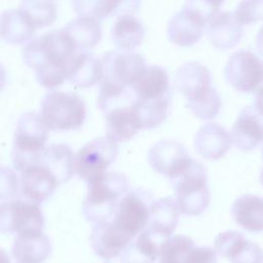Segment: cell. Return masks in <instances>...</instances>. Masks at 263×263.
<instances>
[{
    "mask_svg": "<svg viewBox=\"0 0 263 263\" xmlns=\"http://www.w3.org/2000/svg\"><path fill=\"white\" fill-rule=\"evenodd\" d=\"M150 166L172 181L181 176L192 163L186 148L175 141L163 140L154 144L148 152Z\"/></svg>",
    "mask_w": 263,
    "mask_h": 263,
    "instance_id": "obj_13",
    "label": "cell"
},
{
    "mask_svg": "<svg viewBox=\"0 0 263 263\" xmlns=\"http://www.w3.org/2000/svg\"><path fill=\"white\" fill-rule=\"evenodd\" d=\"M256 47L259 53L263 57V27L258 31V34L256 37Z\"/></svg>",
    "mask_w": 263,
    "mask_h": 263,
    "instance_id": "obj_39",
    "label": "cell"
},
{
    "mask_svg": "<svg viewBox=\"0 0 263 263\" xmlns=\"http://www.w3.org/2000/svg\"><path fill=\"white\" fill-rule=\"evenodd\" d=\"M101 76V60L88 51L77 53L67 71V80L79 87L92 86L100 81Z\"/></svg>",
    "mask_w": 263,
    "mask_h": 263,
    "instance_id": "obj_26",
    "label": "cell"
},
{
    "mask_svg": "<svg viewBox=\"0 0 263 263\" xmlns=\"http://www.w3.org/2000/svg\"><path fill=\"white\" fill-rule=\"evenodd\" d=\"M225 79L238 91H257L263 87V61L251 50L235 51L226 64Z\"/></svg>",
    "mask_w": 263,
    "mask_h": 263,
    "instance_id": "obj_12",
    "label": "cell"
},
{
    "mask_svg": "<svg viewBox=\"0 0 263 263\" xmlns=\"http://www.w3.org/2000/svg\"><path fill=\"white\" fill-rule=\"evenodd\" d=\"M141 0H105V18L132 15L138 11Z\"/></svg>",
    "mask_w": 263,
    "mask_h": 263,
    "instance_id": "obj_35",
    "label": "cell"
},
{
    "mask_svg": "<svg viewBox=\"0 0 263 263\" xmlns=\"http://www.w3.org/2000/svg\"><path fill=\"white\" fill-rule=\"evenodd\" d=\"M59 185L61 184L55 175L39 161L32 162L21 172L22 195L37 204L46 200Z\"/></svg>",
    "mask_w": 263,
    "mask_h": 263,
    "instance_id": "obj_15",
    "label": "cell"
},
{
    "mask_svg": "<svg viewBox=\"0 0 263 263\" xmlns=\"http://www.w3.org/2000/svg\"><path fill=\"white\" fill-rule=\"evenodd\" d=\"M48 129L36 112L24 113L17 121L12 150V163L22 172L34 162L45 149Z\"/></svg>",
    "mask_w": 263,
    "mask_h": 263,
    "instance_id": "obj_7",
    "label": "cell"
},
{
    "mask_svg": "<svg viewBox=\"0 0 263 263\" xmlns=\"http://www.w3.org/2000/svg\"><path fill=\"white\" fill-rule=\"evenodd\" d=\"M118 154L117 142L109 137L95 139L80 148L75 155V172L87 183L102 175Z\"/></svg>",
    "mask_w": 263,
    "mask_h": 263,
    "instance_id": "obj_10",
    "label": "cell"
},
{
    "mask_svg": "<svg viewBox=\"0 0 263 263\" xmlns=\"http://www.w3.org/2000/svg\"><path fill=\"white\" fill-rule=\"evenodd\" d=\"M225 0H185L184 6L191 8L205 17L209 22L215 16Z\"/></svg>",
    "mask_w": 263,
    "mask_h": 263,
    "instance_id": "obj_37",
    "label": "cell"
},
{
    "mask_svg": "<svg viewBox=\"0 0 263 263\" xmlns=\"http://www.w3.org/2000/svg\"><path fill=\"white\" fill-rule=\"evenodd\" d=\"M159 263H217L216 251L210 247H196L182 234L168 236L158 248Z\"/></svg>",
    "mask_w": 263,
    "mask_h": 263,
    "instance_id": "obj_14",
    "label": "cell"
},
{
    "mask_svg": "<svg viewBox=\"0 0 263 263\" xmlns=\"http://www.w3.org/2000/svg\"><path fill=\"white\" fill-rule=\"evenodd\" d=\"M175 86L186 98L187 107L201 120L214 119L221 109V98L212 85L209 69L199 63H186L175 75Z\"/></svg>",
    "mask_w": 263,
    "mask_h": 263,
    "instance_id": "obj_4",
    "label": "cell"
},
{
    "mask_svg": "<svg viewBox=\"0 0 263 263\" xmlns=\"http://www.w3.org/2000/svg\"><path fill=\"white\" fill-rule=\"evenodd\" d=\"M145 29L142 23L132 15L118 16L111 31L115 46L122 51H130L144 40Z\"/></svg>",
    "mask_w": 263,
    "mask_h": 263,
    "instance_id": "obj_29",
    "label": "cell"
},
{
    "mask_svg": "<svg viewBox=\"0 0 263 263\" xmlns=\"http://www.w3.org/2000/svg\"><path fill=\"white\" fill-rule=\"evenodd\" d=\"M6 81V70L2 64H0V91L2 90Z\"/></svg>",
    "mask_w": 263,
    "mask_h": 263,
    "instance_id": "obj_40",
    "label": "cell"
},
{
    "mask_svg": "<svg viewBox=\"0 0 263 263\" xmlns=\"http://www.w3.org/2000/svg\"><path fill=\"white\" fill-rule=\"evenodd\" d=\"M35 161L46 165L55 175L60 184L68 182L75 173V155L67 144L45 147Z\"/></svg>",
    "mask_w": 263,
    "mask_h": 263,
    "instance_id": "obj_25",
    "label": "cell"
},
{
    "mask_svg": "<svg viewBox=\"0 0 263 263\" xmlns=\"http://www.w3.org/2000/svg\"><path fill=\"white\" fill-rule=\"evenodd\" d=\"M179 206L174 197L159 198L149 206L147 230L152 235L163 237L171 236L179 221Z\"/></svg>",
    "mask_w": 263,
    "mask_h": 263,
    "instance_id": "obj_22",
    "label": "cell"
},
{
    "mask_svg": "<svg viewBox=\"0 0 263 263\" xmlns=\"http://www.w3.org/2000/svg\"><path fill=\"white\" fill-rule=\"evenodd\" d=\"M39 115L48 130H73L83 125L86 109L77 93L52 90L43 98Z\"/></svg>",
    "mask_w": 263,
    "mask_h": 263,
    "instance_id": "obj_6",
    "label": "cell"
},
{
    "mask_svg": "<svg viewBox=\"0 0 263 263\" xmlns=\"http://www.w3.org/2000/svg\"><path fill=\"white\" fill-rule=\"evenodd\" d=\"M107 137L115 142H124L142 128L141 120L132 104L117 105L105 113Z\"/></svg>",
    "mask_w": 263,
    "mask_h": 263,
    "instance_id": "obj_19",
    "label": "cell"
},
{
    "mask_svg": "<svg viewBox=\"0 0 263 263\" xmlns=\"http://www.w3.org/2000/svg\"><path fill=\"white\" fill-rule=\"evenodd\" d=\"M234 221L250 232L263 231V197L243 194L237 197L231 206Z\"/></svg>",
    "mask_w": 263,
    "mask_h": 263,
    "instance_id": "obj_24",
    "label": "cell"
},
{
    "mask_svg": "<svg viewBox=\"0 0 263 263\" xmlns=\"http://www.w3.org/2000/svg\"><path fill=\"white\" fill-rule=\"evenodd\" d=\"M254 107L263 116V87H261L256 91Z\"/></svg>",
    "mask_w": 263,
    "mask_h": 263,
    "instance_id": "obj_38",
    "label": "cell"
},
{
    "mask_svg": "<svg viewBox=\"0 0 263 263\" xmlns=\"http://www.w3.org/2000/svg\"><path fill=\"white\" fill-rule=\"evenodd\" d=\"M102 76L99 81L98 103L102 112L128 103V87L136 81L147 65L143 55L129 51H109L101 59Z\"/></svg>",
    "mask_w": 263,
    "mask_h": 263,
    "instance_id": "obj_2",
    "label": "cell"
},
{
    "mask_svg": "<svg viewBox=\"0 0 263 263\" xmlns=\"http://www.w3.org/2000/svg\"><path fill=\"white\" fill-rule=\"evenodd\" d=\"M229 135L232 144L245 152L254 150L263 142V116L254 105L240 111Z\"/></svg>",
    "mask_w": 263,
    "mask_h": 263,
    "instance_id": "obj_18",
    "label": "cell"
},
{
    "mask_svg": "<svg viewBox=\"0 0 263 263\" xmlns=\"http://www.w3.org/2000/svg\"><path fill=\"white\" fill-rule=\"evenodd\" d=\"M18 9L36 31L50 26L58 16L57 5L50 0H22Z\"/></svg>",
    "mask_w": 263,
    "mask_h": 263,
    "instance_id": "obj_32",
    "label": "cell"
},
{
    "mask_svg": "<svg viewBox=\"0 0 263 263\" xmlns=\"http://www.w3.org/2000/svg\"><path fill=\"white\" fill-rule=\"evenodd\" d=\"M51 251L50 240L46 234L37 236H15L12 256L17 263H40Z\"/></svg>",
    "mask_w": 263,
    "mask_h": 263,
    "instance_id": "obj_28",
    "label": "cell"
},
{
    "mask_svg": "<svg viewBox=\"0 0 263 263\" xmlns=\"http://www.w3.org/2000/svg\"><path fill=\"white\" fill-rule=\"evenodd\" d=\"M233 13L241 26L253 25L263 20V0H241Z\"/></svg>",
    "mask_w": 263,
    "mask_h": 263,
    "instance_id": "obj_33",
    "label": "cell"
},
{
    "mask_svg": "<svg viewBox=\"0 0 263 263\" xmlns=\"http://www.w3.org/2000/svg\"><path fill=\"white\" fill-rule=\"evenodd\" d=\"M230 135L220 124L210 122L201 126L194 137L195 151L205 159L218 160L231 147Z\"/></svg>",
    "mask_w": 263,
    "mask_h": 263,
    "instance_id": "obj_20",
    "label": "cell"
},
{
    "mask_svg": "<svg viewBox=\"0 0 263 263\" xmlns=\"http://www.w3.org/2000/svg\"><path fill=\"white\" fill-rule=\"evenodd\" d=\"M173 184L180 213L196 216L208 208L210 190L206 185V171L201 163L194 159L181 176L173 180Z\"/></svg>",
    "mask_w": 263,
    "mask_h": 263,
    "instance_id": "obj_8",
    "label": "cell"
},
{
    "mask_svg": "<svg viewBox=\"0 0 263 263\" xmlns=\"http://www.w3.org/2000/svg\"><path fill=\"white\" fill-rule=\"evenodd\" d=\"M130 242L111 224L110 220L95 223L90 233L93 252L102 259L110 260L119 256Z\"/></svg>",
    "mask_w": 263,
    "mask_h": 263,
    "instance_id": "obj_21",
    "label": "cell"
},
{
    "mask_svg": "<svg viewBox=\"0 0 263 263\" xmlns=\"http://www.w3.org/2000/svg\"><path fill=\"white\" fill-rule=\"evenodd\" d=\"M128 88L142 128H155L167 118L172 93L168 74L163 68L147 66Z\"/></svg>",
    "mask_w": 263,
    "mask_h": 263,
    "instance_id": "obj_3",
    "label": "cell"
},
{
    "mask_svg": "<svg viewBox=\"0 0 263 263\" xmlns=\"http://www.w3.org/2000/svg\"><path fill=\"white\" fill-rule=\"evenodd\" d=\"M149 218L148 198L140 189L127 191L120 199L111 224L125 237L133 240L145 229Z\"/></svg>",
    "mask_w": 263,
    "mask_h": 263,
    "instance_id": "obj_11",
    "label": "cell"
},
{
    "mask_svg": "<svg viewBox=\"0 0 263 263\" xmlns=\"http://www.w3.org/2000/svg\"><path fill=\"white\" fill-rule=\"evenodd\" d=\"M79 52L82 51L62 28L31 39L24 47L23 58L35 71L37 81L46 89H54L67 80L69 65Z\"/></svg>",
    "mask_w": 263,
    "mask_h": 263,
    "instance_id": "obj_1",
    "label": "cell"
},
{
    "mask_svg": "<svg viewBox=\"0 0 263 263\" xmlns=\"http://www.w3.org/2000/svg\"><path fill=\"white\" fill-rule=\"evenodd\" d=\"M0 263H10L9 255L3 249H0Z\"/></svg>",
    "mask_w": 263,
    "mask_h": 263,
    "instance_id": "obj_41",
    "label": "cell"
},
{
    "mask_svg": "<svg viewBox=\"0 0 263 263\" xmlns=\"http://www.w3.org/2000/svg\"><path fill=\"white\" fill-rule=\"evenodd\" d=\"M44 217L39 204L30 200L9 199L0 203V232L16 236L43 233Z\"/></svg>",
    "mask_w": 263,
    "mask_h": 263,
    "instance_id": "obj_9",
    "label": "cell"
},
{
    "mask_svg": "<svg viewBox=\"0 0 263 263\" xmlns=\"http://www.w3.org/2000/svg\"><path fill=\"white\" fill-rule=\"evenodd\" d=\"M72 5L79 16L105 18V0H72Z\"/></svg>",
    "mask_w": 263,
    "mask_h": 263,
    "instance_id": "obj_36",
    "label": "cell"
},
{
    "mask_svg": "<svg viewBox=\"0 0 263 263\" xmlns=\"http://www.w3.org/2000/svg\"><path fill=\"white\" fill-rule=\"evenodd\" d=\"M153 235L144 229L122 251L120 263H155L158 248Z\"/></svg>",
    "mask_w": 263,
    "mask_h": 263,
    "instance_id": "obj_31",
    "label": "cell"
},
{
    "mask_svg": "<svg viewBox=\"0 0 263 263\" xmlns=\"http://www.w3.org/2000/svg\"><path fill=\"white\" fill-rule=\"evenodd\" d=\"M63 30L68 34L79 51H88L95 47L102 38V27L99 20L89 16H79Z\"/></svg>",
    "mask_w": 263,
    "mask_h": 263,
    "instance_id": "obj_27",
    "label": "cell"
},
{
    "mask_svg": "<svg viewBox=\"0 0 263 263\" xmlns=\"http://www.w3.org/2000/svg\"><path fill=\"white\" fill-rule=\"evenodd\" d=\"M242 34V26L233 12L217 13L209 22V39L216 48L221 50L234 47L240 41Z\"/></svg>",
    "mask_w": 263,
    "mask_h": 263,
    "instance_id": "obj_23",
    "label": "cell"
},
{
    "mask_svg": "<svg viewBox=\"0 0 263 263\" xmlns=\"http://www.w3.org/2000/svg\"><path fill=\"white\" fill-rule=\"evenodd\" d=\"M209 21L195 10L183 6L170 21L167 38L179 46H191L202 37Z\"/></svg>",
    "mask_w": 263,
    "mask_h": 263,
    "instance_id": "obj_16",
    "label": "cell"
},
{
    "mask_svg": "<svg viewBox=\"0 0 263 263\" xmlns=\"http://www.w3.org/2000/svg\"><path fill=\"white\" fill-rule=\"evenodd\" d=\"M127 191L128 180L120 173H105L89 181L82 205L86 220L93 223L110 220L120 199Z\"/></svg>",
    "mask_w": 263,
    "mask_h": 263,
    "instance_id": "obj_5",
    "label": "cell"
},
{
    "mask_svg": "<svg viewBox=\"0 0 263 263\" xmlns=\"http://www.w3.org/2000/svg\"><path fill=\"white\" fill-rule=\"evenodd\" d=\"M260 182H261L262 185H263V167H262L261 173H260Z\"/></svg>",
    "mask_w": 263,
    "mask_h": 263,
    "instance_id": "obj_42",
    "label": "cell"
},
{
    "mask_svg": "<svg viewBox=\"0 0 263 263\" xmlns=\"http://www.w3.org/2000/svg\"><path fill=\"white\" fill-rule=\"evenodd\" d=\"M16 173L7 166H0V200H8L16 196L18 191Z\"/></svg>",
    "mask_w": 263,
    "mask_h": 263,
    "instance_id": "obj_34",
    "label": "cell"
},
{
    "mask_svg": "<svg viewBox=\"0 0 263 263\" xmlns=\"http://www.w3.org/2000/svg\"><path fill=\"white\" fill-rule=\"evenodd\" d=\"M35 32L18 8L5 10L0 16V36L8 43L22 44L30 41Z\"/></svg>",
    "mask_w": 263,
    "mask_h": 263,
    "instance_id": "obj_30",
    "label": "cell"
},
{
    "mask_svg": "<svg viewBox=\"0 0 263 263\" xmlns=\"http://www.w3.org/2000/svg\"><path fill=\"white\" fill-rule=\"evenodd\" d=\"M216 252L231 263H263V251L238 231L221 232L215 238Z\"/></svg>",
    "mask_w": 263,
    "mask_h": 263,
    "instance_id": "obj_17",
    "label": "cell"
}]
</instances>
